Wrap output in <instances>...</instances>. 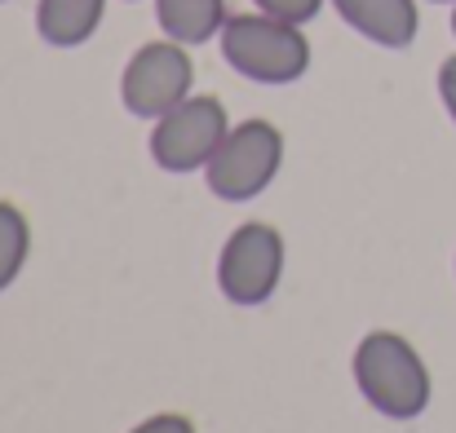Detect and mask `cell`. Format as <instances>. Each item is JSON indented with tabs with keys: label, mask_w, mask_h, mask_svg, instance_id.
<instances>
[{
	"label": "cell",
	"mask_w": 456,
	"mask_h": 433,
	"mask_svg": "<svg viewBox=\"0 0 456 433\" xmlns=\"http://www.w3.org/2000/svg\"><path fill=\"white\" fill-rule=\"evenodd\" d=\"M439 98H444V107H448V116L456 124V53L444 58V67H439Z\"/></svg>",
	"instance_id": "13"
},
{
	"label": "cell",
	"mask_w": 456,
	"mask_h": 433,
	"mask_svg": "<svg viewBox=\"0 0 456 433\" xmlns=\"http://www.w3.org/2000/svg\"><path fill=\"white\" fill-rule=\"evenodd\" d=\"M134 433H195V425L186 421V416H177V412H164V416H151V421H142Z\"/></svg>",
	"instance_id": "12"
},
{
	"label": "cell",
	"mask_w": 456,
	"mask_h": 433,
	"mask_svg": "<svg viewBox=\"0 0 456 433\" xmlns=\"http://www.w3.org/2000/svg\"><path fill=\"white\" fill-rule=\"evenodd\" d=\"M284 275V239L266 221H244L217 261V288L231 305H262L271 301Z\"/></svg>",
	"instance_id": "5"
},
{
	"label": "cell",
	"mask_w": 456,
	"mask_h": 433,
	"mask_svg": "<svg viewBox=\"0 0 456 433\" xmlns=\"http://www.w3.org/2000/svg\"><path fill=\"white\" fill-rule=\"evenodd\" d=\"M222 58L257 84H293L310 71V40L297 22L271 13H235L222 27Z\"/></svg>",
	"instance_id": "2"
},
{
	"label": "cell",
	"mask_w": 456,
	"mask_h": 433,
	"mask_svg": "<svg viewBox=\"0 0 456 433\" xmlns=\"http://www.w3.org/2000/svg\"><path fill=\"white\" fill-rule=\"evenodd\" d=\"M231 120L226 107L217 98H186L177 102L168 116L155 120L151 133V159L164 172H191V168H208V159L217 155V146L226 142Z\"/></svg>",
	"instance_id": "4"
},
{
	"label": "cell",
	"mask_w": 456,
	"mask_h": 433,
	"mask_svg": "<svg viewBox=\"0 0 456 433\" xmlns=\"http://www.w3.org/2000/svg\"><path fill=\"white\" fill-rule=\"evenodd\" d=\"M354 385L390 421H417L430 407V372L399 332H368L359 341Z\"/></svg>",
	"instance_id": "1"
},
{
	"label": "cell",
	"mask_w": 456,
	"mask_h": 433,
	"mask_svg": "<svg viewBox=\"0 0 456 433\" xmlns=\"http://www.w3.org/2000/svg\"><path fill=\"white\" fill-rule=\"evenodd\" d=\"M452 36H456V0H452Z\"/></svg>",
	"instance_id": "14"
},
{
	"label": "cell",
	"mask_w": 456,
	"mask_h": 433,
	"mask_svg": "<svg viewBox=\"0 0 456 433\" xmlns=\"http://www.w3.org/2000/svg\"><path fill=\"white\" fill-rule=\"evenodd\" d=\"M191 84H195V62L186 58V44H177V40H151V44H142L129 58L125 80H120V98H125L129 116L159 120L177 102L191 98Z\"/></svg>",
	"instance_id": "6"
},
{
	"label": "cell",
	"mask_w": 456,
	"mask_h": 433,
	"mask_svg": "<svg viewBox=\"0 0 456 433\" xmlns=\"http://www.w3.org/2000/svg\"><path fill=\"white\" fill-rule=\"evenodd\" d=\"M257 9L262 13H271V18H284V22H310L319 9H323V0H257Z\"/></svg>",
	"instance_id": "11"
},
{
	"label": "cell",
	"mask_w": 456,
	"mask_h": 433,
	"mask_svg": "<svg viewBox=\"0 0 456 433\" xmlns=\"http://www.w3.org/2000/svg\"><path fill=\"white\" fill-rule=\"evenodd\" d=\"M107 13V0H40L36 4V31L53 49L85 44Z\"/></svg>",
	"instance_id": "8"
},
{
	"label": "cell",
	"mask_w": 456,
	"mask_h": 433,
	"mask_svg": "<svg viewBox=\"0 0 456 433\" xmlns=\"http://www.w3.org/2000/svg\"><path fill=\"white\" fill-rule=\"evenodd\" d=\"M27 253H31V226L9 199H0V292L18 279Z\"/></svg>",
	"instance_id": "10"
},
{
	"label": "cell",
	"mask_w": 456,
	"mask_h": 433,
	"mask_svg": "<svg viewBox=\"0 0 456 433\" xmlns=\"http://www.w3.org/2000/svg\"><path fill=\"white\" fill-rule=\"evenodd\" d=\"M280 164H284V133L271 120H244L240 129L226 133V142L217 146L204 177H208V190L217 199L244 204V199L262 195L275 181Z\"/></svg>",
	"instance_id": "3"
},
{
	"label": "cell",
	"mask_w": 456,
	"mask_h": 433,
	"mask_svg": "<svg viewBox=\"0 0 456 433\" xmlns=\"http://www.w3.org/2000/svg\"><path fill=\"white\" fill-rule=\"evenodd\" d=\"M332 9L346 18V27L381 49H408L421 27L417 0H332Z\"/></svg>",
	"instance_id": "7"
},
{
	"label": "cell",
	"mask_w": 456,
	"mask_h": 433,
	"mask_svg": "<svg viewBox=\"0 0 456 433\" xmlns=\"http://www.w3.org/2000/svg\"><path fill=\"white\" fill-rule=\"evenodd\" d=\"M155 18L168 40L177 44H204L226 27V0H155Z\"/></svg>",
	"instance_id": "9"
}]
</instances>
